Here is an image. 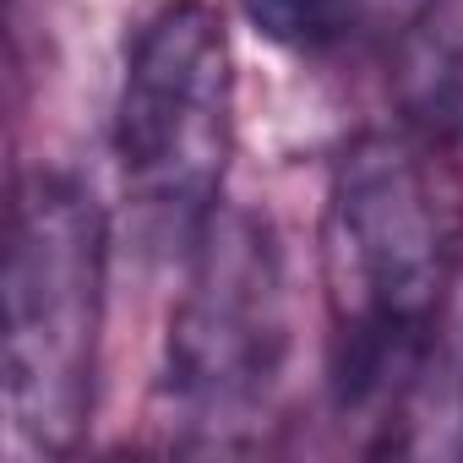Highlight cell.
<instances>
[{"label": "cell", "instance_id": "1", "mask_svg": "<svg viewBox=\"0 0 463 463\" xmlns=\"http://www.w3.org/2000/svg\"><path fill=\"white\" fill-rule=\"evenodd\" d=\"M452 147L398 126L354 137L327 180L322 279L333 317V403L398 420L414 398L463 268V180Z\"/></svg>", "mask_w": 463, "mask_h": 463}, {"label": "cell", "instance_id": "2", "mask_svg": "<svg viewBox=\"0 0 463 463\" xmlns=\"http://www.w3.org/2000/svg\"><path fill=\"white\" fill-rule=\"evenodd\" d=\"M185 268L164 338L158 425L180 452H246L268 430L295 344L279 229L268 213L218 207Z\"/></svg>", "mask_w": 463, "mask_h": 463}, {"label": "cell", "instance_id": "3", "mask_svg": "<svg viewBox=\"0 0 463 463\" xmlns=\"http://www.w3.org/2000/svg\"><path fill=\"white\" fill-rule=\"evenodd\" d=\"M104 273L109 218L99 196L61 169H33L6 229V409L44 458L77 452L93 425Z\"/></svg>", "mask_w": 463, "mask_h": 463}, {"label": "cell", "instance_id": "4", "mask_svg": "<svg viewBox=\"0 0 463 463\" xmlns=\"http://www.w3.org/2000/svg\"><path fill=\"white\" fill-rule=\"evenodd\" d=\"M109 142L137 241L185 262L235 147V50L213 0H164L131 33Z\"/></svg>", "mask_w": 463, "mask_h": 463}, {"label": "cell", "instance_id": "5", "mask_svg": "<svg viewBox=\"0 0 463 463\" xmlns=\"http://www.w3.org/2000/svg\"><path fill=\"white\" fill-rule=\"evenodd\" d=\"M392 99L409 131L463 147V12H425L398 39Z\"/></svg>", "mask_w": 463, "mask_h": 463}, {"label": "cell", "instance_id": "6", "mask_svg": "<svg viewBox=\"0 0 463 463\" xmlns=\"http://www.w3.org/2000/svg\"><path fill=\"white\" fill-rule=\"evenodd\" d=\"M241 12L268 44L289 55L338 50L360 28V0H241Z\"/></svg>", "mask_w": 463, "mask_h": 463}]
</instances>
